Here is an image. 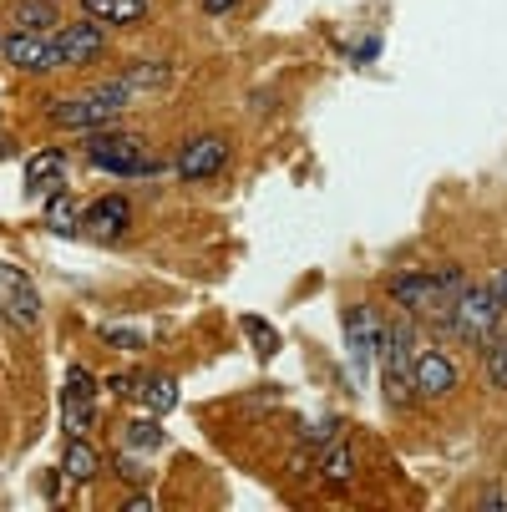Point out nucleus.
Instances as JSON below:
<instances>
[{
  "mask_svg": "<svg viewBox=\"0 0 507 512\" xmlns=\"http://www.w3.org/2000/svg\"><path fill=\"white\" fill-rule=\"evenodd\" d=\"M229 163V142L219 137V132H208V137H188L183 148H178V178L183 183H203V178H213Z\"/></svg>",
  "mask_w": 507,
  "mask_h": 512,
  "instance_id": "nucleus-9",
  "label": "nucleus"
},
{
  "mask_svg": "<svg viewBox=\"0 0 507 512\" xmlns=\"http://www.w3.org/2000/svg\"><path fill=\"white\" fill-rule=\"evenodd\" d=\"M148 0H82V16H92V21H102V26H142L148 21Z\"/></svg>",
  "mask_w": 507,
  "mask_h": 512,
  "instance_id": "nucleus-13",
  "label": "nucleus"
},
{
  "mask_svg": "<svg viewBox=\"0 0 507 512\" xmlns=\"http://www.w3.org/2000/svg\"><path fill=\"white\" fill-rule=\"evenodd\" d=\"M26 188L46 203L51 193H61L66 188V158L56 153V148H41L31 163H26Z\"/></svg>",
  "mask_w": 507,
  "mask_h": 512,
  "instance_id": "nucleus-12",
  "label": "nucleus"
},
{
  "mask_svg": "<svg viewBox=\"0 0 507 512\" xmlns=\"http://www.w3.org/2000/svg\"><path fill=\"white\" fill-rule=\"evenodd\" d=\"M492 289H497V295H502V310H507V269H502V274L492 279Z\"/></svg>",
  "mask_w": 507,
  "mask_h": 512,
  "instance_id": "nucleus-26",
  "label": "nucleus"
},
{
  "mask_svg": "<svg viewBox=\"0 0 507 512\" xmlns=\"http://www.w3.org/2000/svg\"><path fill=\"white\" fill-rule=\"evenodd\" d=\"M0 315H6L16 330H36L41 325V289L11 259H0Z\"/></svg>",
  "mask_w": 507,
  "mask_h": 512,
  "instance_id": "nucleus-4",
  "label": "nucleus"
},
{
  "mask_svg": "<svg viewBox=\"0 0 507 512\" xmlns=\"http://www.w3.org/2000/svg\"><path fill=\"white\" fill-rule=\"evenodd\" d=\"M61 6L56 0H16L11 6V31H56Z\"/></svg>",
  "mask_w": 507,
  "mask_h": 512,
  "instance_id": "nucleus-15",
  "label": "nucleus"
},
{
  "mask_svg": "<svg viewBox=\"0 0 507 512\" xmlns=\"http://www.w3.org/2000/svg\"><path fill=\"white\" fill-rule=\"evenodd\" d=\"M502 325V295L492 284H462L457 300H452V315H447V330L462 340V345H487V335Z\"/></svg>",
  "mask_w": 507,
  "mask_h": 512,
  "instance_id": "nucleus-1",
  "label": "nucleus"
},
{
  "mask_svg": "<svg viewBox=\"0 0 507 512\" xmlns=\"http://www.w3.org/2000/svg\"><path fill=\"white\" fill-rule=\"evenodd\" d=\"M127 224H132V203L122 193H107V198L87 203V218H82V229L97 234V239H117V234H127Z\"/></svg>",
  "mask_w": 507,
  "mask_h": 512,
  "instance_id": "nucleus-11",
  "label": "nucleus"
},
{
  "mask_svg": "<svg viewBox=\"0 0 507 512\" xmlns=\"http://www.w3.org/2000/svg\"><path fill=\"white\" fill-rule=\"evenodd\" d=\"M102 340H107V345H127V350H142V345H148V335H142V330H127V325H107Z\"/></svg>",
  "mask_w": 507,
  "mask_h": 512,
  "instance_id": "nucleus-24",
  "label": "nucleus"
},
{
  "mask_svg": "<svg viewBox=\"0 0 507 512\" xmlns=\"http://www.w3.org/2000/svg\"><path fill=\"white\" fill-rule=\"evenodd\" d=\"M92 401H97V381H92V371H82V365H77V371L66 376V391H61V421H66L71 436L92 431V421H97Z\"/></svg>",
  "mask_w": 507,
  "mask_h": 512,
  "instance_id": "nucleus-10",
  "label": "nucleus"
},
{
  "mask_svg": "<svg viewBox=\"0 0 507 512\" xmlns=\"http://www.w3.org/2000/svg\"><path fill=\"white\" fill-rule=\"evenodd\" d=\"M0 56H6V66L26 71V77L61 71V56H56L51 31H6V36H0Z\"/></svg>",
  "mask_w": 507,
  "mask_h": 512,
  "instance_id": "nucleus-6",
  "label": "nucleus"
},
{
  "mask_svg": "<svg viewBox=\"0 0 507 512\" xmlns=\"http://www.w3.org/2000/svg\"><path fill=\"white\" fill-rule=\"evenodd\" d=\"M41 213H46V229H56V234H82L87 203H82L77 193H66V188H61V193H51V198H46V208H41Z\"/></svg>",
  "mask_w": 507,
  "mask_h": 512,
  "instance_id": "nucleus-14",
  "label": "nucleus"
},
{
  "mask_svg": "<svg viewBox=\"0 0 507 512\" xmlns=\"http://www.w3.org/2000/svg\"><path fill=\"white\" fill-rule=\"evenodd\" d=\"M340 325H345V350H350V371H355V376H366V371H371V360H376V340H381L376 310H371V305H345Z\"/></svg>",
  "mask_w": 507,
  "mask_h": 512,
  "instance_id": "nucleus-8",
  "label": "nucleus"
},
{
  "mask_svg": "<svg viewBox=\"0 0 507 512\" xmlns=\"http://www.w3.org/2000/svg\"><path fill=\"white\" fill-rule=\"evenodd\" d=\"M239 0H203V16H229Z\"/></svg>",
  "mask_w": 507,
  "mask_h": 512,
  "instance_id": "nucleus-25",
  "label": "nucleus"
},
{
  "mask_svg": "<svg viewBox=\"0 0 507 512\" xmlns=\"http://www.w3.org/2000/svg\"><path fill=\"white\" fill-rule=\"evenodd\" d=\"M244 335L254 340V355H259V360H269V355L279 350V335H274V325H264L259 315H244Z\"/></svg>",
  "mask_w": 507,
  "mask_h": 512,
  "instance_id": "nucleus-21",
  "label": "nucleus"
},
{
  "mask_svg": "<svg viewBox=\"0 0 507 512\" xmlns=\"http://www.w3.org/2000/svg\"><path fill=\"white\" fill-rule=\"evenodd\" d=\"M107 391H112L117 401H137V391H142V371H117V376L107 381Z\"/></svg>",
  "mask_w": 507,
  "mask_h": 512,
  "instance_id": "nucleus-23",
  "label": "nucleus"
},
{
  "mask_svg": "<svg viewBox=\"0 0 507 512\" xmlns=\"http://www.w3.org/2000/svg\"><path fill=\"white\" fill-rule=\"evenodd\" d=\"M122 82H127L132 92H163V87L173 82V71H168V61H132V66L122 71Z\"/></svg>",
  "mask_w": 507,
  "mask_h": 512,
  "instance_id": "nucleus-17",
  "label": "nucleus"
},
{
  "mask_svg": "<svg viewBox=\"0 0 507 512\" xmlns=\"http://www.w3.org/2000/svg\"><path fill=\"white\" fill-rule=\"evenodd\" d=\"M122 431H127V447H137V452H158V447H163L158 421H132V426H122Z\"/></svg>",
  "mask_w": 507,
  "mask_h": 512,
  "instance_id": "nucleus-22",
  "label": "nucleus"
},
{
  "mask_svg": "<svg viewBox=\"0 0 507 512\" xmlns=\"http://www.w3.org/2000/svg\"><path fill=\"white\" fill-rule=\"evenodd\" d=\"M482 360H487V381L492 391H507V325H497L482 345Z\"/></svg>",
  "mask_w": 507,
  "mask_h": 512,
  "instance_id": "nucleus-20",
  "label": "nucleus"
},
{
  "mask_svg": "<svg viewBox=\"0 0 507 512\" xmlns=\"http://www.w3.org/2000/svg\"><path fill=\"white\" fill-rule=\"evenodd\" d=\"M411 355H416V330H411V320L381 325V340H376V360H381V376H386L391 406H406V381H411Z\"/></svg>",
  "mask_w": 507,
  "mask_h": 512,
  "instance_id": "nucleus-3",
  "label": "nucleus"
},
{
  "mask_svg": "<svg viewBox=\"0 0 507 512\" xmlns=\"http://www.w3.org/2000/svg\"><path fill=\"white\" fill-rule=\"evenodd\" d=\"M320 477H325L330 487H350V482H355V452H350L345 442L325 447V452H320Z\"/></svg>",
  "mask_w": 507,
  "mask_h": 512,
  "instance_id": "nucleus-19",
  "label": "nucleus"
},
{
  "mask_svg": "<svg viewBox=\"0 0 507 512\" xmlns=\"http://www.w3.org/2000/svg\"><path fill=\"white\" fill-rule=\"evenodd\" d=\"M82 148H87L92 168L117 173V178H148V173H158V163H148V142H142L137 132H107V127H97V132H87Z\"/></svg>",
  "mask_w": 507,
  "mask_h": 512,
  "instance_id": "nucleus-2",
  "label": "nucleus"
},
{
  "mask_svg": "<svg viewBox=\"0 0 507 512\" xmlns=\"http://www.w3.org/2000/svg\"><path fill=\"white\" fill-rule=\"evenodd\" d=\"M61 472H66L71 482H92V477L102 472V457H97V447L87 442V436H71V442H66Z\"/></svg>",
  "mask_w": 507,
  "mask_h": 512,
  "instance_id": "nucleus-16",
  "label": "nucleus"
},
{
  "mask_svg": "<svg viewBox=\"0 0 507 512\" xmlns=\"http://www.w3.org/2000/svg\"><path fill=\"white\" fill-rule=\"evenodd\" d=\"M457 386H462V371H457V360H452L447 350L426 345V350L411 355V391H416L421 401H447Z\"/></svg>",
  "mask_w": 507,
  "mask_h": 512,
  "instance_id": "nucleus-5",
  "label": "nucleus"
},
{
  "mask_svg": "<svg viewBox=\"0 0 507 512\" xmlns=\"http://www.w3.org/2000/svg\"><path fill=\"white\" fill-rule=\"evenodd\" d=\"M51 41H56L61 71H66V66H87V61H97V56L107 51V26L92 21V16H82V21H71V26H56Z\"/></svg>",
  "mask_w": 507,
  "mask_h": 512,
  "instance_id": "nucleus-7",
  "label": "nucleus"
},
{
  "mask_svg": "<svg viewBox=\"0 0 507 512\" xmlns=\"http://www.w3.org/2000/svg\"><path fill=\"white\" fill-rule=\"evenodd\" d=\"M137 401L148 406L153 416H168V411L178 406V381H173V376H142V391H137Z\"/></svg>",
  "mask_w": 507,
  "mask_h": 512,
  "instance_id": "nucleus-18",
  "label": "nucleus"
}]
</instances>
